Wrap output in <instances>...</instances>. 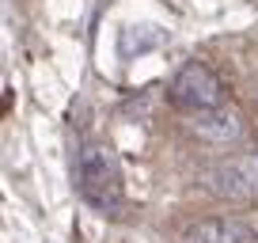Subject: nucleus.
Here are the masks:
<instances>
[{"mask_svg":"<svg viewBox=\"0 0 258 243\" xmlns=\"http://www.w3.org/2000/svg\"><path fill=\"white\" fill-rule=\"evenodd\" d=\"M190 130L198 133V137L213 141V145H228V141H239L243 133V122L235 110H228V106H217V110H202V114H190Z\"/></svg>","mask_w":258,"mask_h":243,"instance_id":"5","label":"nucleus"},{"mask_svg":"<svg viewBox=\"0 0 258 243\" xmlns=\"http://www.w3.org/2000/svg\"><path fill=\"white\" fill-rule=\"evenodd\" d=\"M76 178H80V194L88 205L103 213L121 209V171L118 160L106 145H84L76 156Z\"/></svg>","mask_w":258,"mask_h":243,"instance_id":"1","label":"nucleus"},{"mask_svg":"<svg viewBox=\"0 0 258 243\" xmlns=\"http://www.w3.org/2000/svg\"><path fill=\"white\" fill-rule=\"evenodd\" d=\"M198 187L220 202H258V152H235L198 167Z\"/></svg>","mask_w":258,"mask_h":243,"instance_id":"2","label":"nucleus"},{"mask_svg":"<svg viewBox=\"0 0 258 243\" xmlns=\"http://www.w3.org/2000/svg\"><path fill=\"white\" fill-rule=\"evenodd\" d=\"M182 243H258V235L235 217H205L182 232Z\"/></svg>","mask_w":258,"mask_h":243,"instance_id":"4","label":"nucleus"},{"mask_svg":"<svg viewBox=\"0 0 258 243\" xmlns=\"http://www.w3.org/2000/svg\"><path fill=\"white\" fill-rule=\"evenodd\" d=\"M163 42H167V34H163L160 27H152V23H133V27H125V31H121L118 49H121V57H133V53L160 49Z\"/></svg>","mask_w":258,"mask_h":243,"instance_id":"6","label":"nucleus"},{"mask_svg":"<svg viewBox=\"0 0 258 243\" xmlns=\"http://www.w3.org/2000/svg\"><path fill=\"white\" fill-rule=\"evenodd\" d=\"M171 103L186 114H202V110H217L224 106V84L217 80L209 65L202 61H186L175 76H171Z\"/></svg>","mask_w":258,"mask_h":243,"instance_id":"3","label":"nucleus"}]
</instances>
